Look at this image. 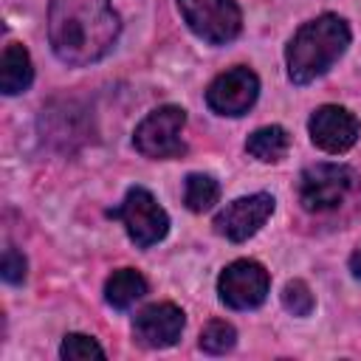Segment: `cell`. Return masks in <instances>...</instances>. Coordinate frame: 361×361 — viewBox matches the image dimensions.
Returning a JSON list of instances; mask_svg holds the SVG:
<instances>
[{"label": "cell", "mask_w": 361, "mask_h": 361, "mask_svg": "<svg viewBox=\"0 0 361 361\" xmlns=\"http://www.w3.org/2000/svg\"><path fill=\"white\" fill-rule=\"evenodd\" d=\"M350 271H353V276L355 279H361V245L353 251V257H350Z\"/></svg>", "instance_id": "cell-20"}, {"label": "cell", "mask_w": 361, "mask_h": 361, "mask_svg": "<svg viewBox=\"0 0 361 361\" xmlns=\"http://www.w3.org/2000/svg\"><path fill=\"white\" fill-rule=\"evenodd\" d=\"M274 214V197L268 192H257V195H245L231 200L217 217H214V231L231 243H243L248 237H254L265 220Z\"/></svg>", "instance_id": "cell-9"}, {"label": "cell", "mask_w": 361, "mask_h": 361, "mask_svg": "<svg viewBox=\"0 0 361 361\" xmlns=\"http://www.w3.org/2000/svg\"><path fill=\"white\" fill-rule=\"evenodd\" d=\"M180 17L195 37L209 45H226L237 39L243 14L234 0H178Z\"/></svg>", "instance_id": "cell-4"}, {"label": "cell", "mask_w": 361, "mask_h": 361, "mask_svg": "<svg viewBox=\"0 0 361 361\" xmlns=\"http://www.w3.org/2000/svg\"><path fill=\"white\" fill-rule=\"evenodd\" d=\"M316 299L310 293V288L302 282V279H290L285 288H282V307L293 316H310Z\"/></svg>", "instance_id": "cell-18"}, {"label": "cell", "mask_w": 361, "mask_h": 361, "mask_svg": "<svg viewBox=\"0 0 361 361\" xmlns=\"http://www.w3.org/2000/svg\"><path fill=\"white\" fill-rule=\"evenodd\" d=\"M307 133H310V141L319 149H324L330 155H341L358 141L361 124L347 107L322 104L319 110H313V116L307 121Z\"/></svg>", "instance_id": "cell-10"}, {"label": "cell", "mask_w": 361, "mask_h": 361, "mask_svg": "<svg viewBox=\"0 0 361 361\" xmlns=\"http://www.w3.org/2000/svg\"><path fill=\"white\" fill-rule=\"evenodd\" d=\"M288 147H290V135H288V130L279 127V124L259 127V130H254V133L248 135V141H245V152H248L251 158L262 161V164H276V161H282L285 152H288Z\"/></svg>", "instance_id": "cell-14"}, {"label": "cell", "mask_w": 361, "mask_h": 361, "mask_svg": "<svg viewBox=\"0 0 361 361\" xmlns=\"http://www.w3.org/2000/svg\"><path fill=\"white\" fill-rule=\"evenodd\" d=\"M183 310L172 302H155V305H147L144 310H138L135 322H133V336L141 347H149V350H164V347H172L180 333H183Z\"/></svg>", "instance_id": "cell-11"}, {"label": "cell", "mask_w": 361, "mask_h": 361, "mask_svg": "<svg viewBox=\"0 0 361 361\" xmlns=\"http://www.w3.org/2000/svg\"><path fill=\"white\" fill-rule=\"evenodd\" d=\"M110 217L124 223L127 237L138 248H149L161 243L169 231V214L164 212V206H158V200L144 186L127 189L124 200L116 209H110Z\"/></svg>", "instance_id": "cell-3"}, {"label": "cell", "mask_w": 361, "mask_h": 361, "mask_svg": "<svg viewBox=\"0 0 361 361\" xmlns=\"http://www.w3.org/2000/svg\"><path fill=\"white\" fill-rule=\"evenodd\" d=\"M347 45H350V25L338 14H322L305 23L290 37L285 51L288 79L293 85H307L324 76L333 68V62L347 51Z\"/></svg>", "instance_id": "cell-2"}, {"label": "cell", "mask_w": 361, "mask_h": 361, "mask_svg": "<svg viewBox=\"0 0 361 361\" xmlns=\"http://www.w3.org/2000/svg\"><path fill=\"white\" fill-rule=\"evenodd\" d=\"M34 82V65L28 51L20 42H8L0 56V90L6 96H17L28 90Z\"/></svg>", "instance_id": "cell-12"}, {"label": "cell", "mask_w": 361, "mask_h": 361, "mask_svg": "<svg viewBox=\"0 0 361 361\" xmlns=\"http://www.w3.org/2000/svg\"><path fill=\"white\" fill-rule=\"evenodd\" d=\"M147 293V279L135 268H118L104 282V299L116 310H127Z\"/></svg>", "instance_id": "cell-13"}, {"label": "cell", "mask_w": 361, "mask_h": 361, "mask_svg": "<svg viewBox=\"0 0 361 361\" xmlns=\"http://www.w3.org/2000/svg\"><path fill=\"white\" fill-rule=\"evenodd\" d=\"M121 23L110 0H51L48 6V39L59 62L85 68L104 59Z\"/></svg>", "instance_id": "cell-1"}, {"label": "cell", "mask_w": 361, "mask_h": 361, "mask_svg": "<svg viewBox=\"0 0 361 361\" xmlns=\"http://www.w3.org/2000/svg\"><path fill=\"white\" fill-rule=\"evenodd\" d=\"M271 290V276L257 259H234L217 276L220 302L231 310H251L265 302Z\"/></svg>", "instance_id": "cell-7"}, {"label": "cell", "mask_w": 361, "mask_h": 361, "mask_svg": "<svg viewBox=\"0 0 361 361\" xmlns=\"http://www.w3.org/2000/svg\"><path fill=\"white\" fill-rule=\"evenodd\" d=\"M355 186V172L344 164H313L299 175V203L307 212L336 209Z\"/></svg>", "instance_id": "cell-6"}, {"label": "cell", "mask_w": 361, "mask_h": 361, "mask_svg": "<svg viewBox=\"0 0 361 361\" xmlns=\"http://www.w3.org/2000/svg\"><path fill=\"white\" fill-rule=\"evenodd\" d=\"M220 197V183L206 175V172H192L186 178V186H183V203L189 212H206L217 203Z\"/></svg>", "instance_id": "cell-15"}, {"label": "cell", "mask_w": 361, "mask_h": 361, "mask_svg": "<svg viewBox=\"0 0 361 361\" xmlns=\"http://www.w3.org/2000/svg\"><path fill=\"white\" fill-rule=\"evenodd\" d=\"M234 344H237V330H234L228 322L214 319V322H209V324L203 327V333H200V350H203V353L223 355V353H228Z\"/></svg>", "instance_id": "cell-16"}, {"label": "cell", "mask_w": 361, "mask_h": 361, "mask_svg": "<svg viewBox=\"0 0 361 361\" xmlns=\"http://www.w3.org/2000/svg\"><path fill=\"white\" fill-rule=\"evenodd\" d=\"M59 355L65 361H102L104 358V350L96 344L93 336H85V333H68L62 338V347H59Z\"/></svg>", "instance_id": "cell-17"}, {"label": "cell", "mask_w": 361, "mask_h": 361, "mask_svg": "<svg viewBox=\"0 0 361 361\" xmlns=\"http://www.w3.org/2000/svg\"><path fill=\"white\" fill-rule=\"evenodd\" d=\"M259 96V79L251 68L237 65L226 73H220L209 90H206V104L217 116H243L254 107Z\"/></svg>", "instance_id": "cell-8"}, {"label": "cell", "mask_w": 361, "mask_h": 361, "mask_svg": "<svg viewBox=\"0 0 361 361\" xmlns=\"http://www.w3.org/2000/svg\"><path fill=\"white\" fill-rule=\"evenodd\" d=\"M186 124V110L178 104H164L158 110H152L133 135V144L141 155L155 158V161H166V158H178L183 155V138L180 130Z\"/></svg>", "instance_id": "cell-5"}, {"label": "cell", "mask_w": 361, "mask_h": 361, "mask_svg": "<svg viewBox=\"0 0 361 361\" xmlns=\"http://www.w3.org/2000/svg\"><path fill=\"white\" fill-rule=\"evenodd\" d=\"M0 276H3L6 282H11V285H17V282H23V279H25V257H23L14 245H8V248L3 251Z\"/></svg>", "instance_id": "cell-19"}]
</instances>
